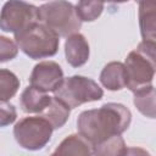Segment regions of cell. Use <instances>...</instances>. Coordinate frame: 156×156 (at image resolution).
<instances>
[{"label": "cell", "instance_id": "2", "mask_svg": "<svg viewBox=\"0 0 156 156\" xmlns=\"http://www.w3.org/2000/svg\"><path fill=\"white\" fill-rule=\"evenodd\" d=\"M156 44L139 43L138 48L130 51L123 63L127 72V88L130 91L152 85V79L156 69Z\"/></svg>", "mask_w": 156, "mask_h": 156}, {"label": "cell", "instance_id": "13", "mask_svg": "<svg viewBox=\"0 0 156 156\" xmlns=\"http://www.w3.org/2000/svg\"><path fill=\"white\" fill-rule=\"evenodd\" d=\"M51 102V96L33 87H27L20 98V104L26 113H41Z\"/></svg>", "mask_w": 156, "mask_h": 156}, {"label": "cell", "instance_id": "19", "mask_svg": "<svg viewBox=\"0 0 156 156\" xmlns=\"http://www.w3.org/2000/svg\"><path fill=\"white\" fill-rule=\"evenodd\" d=\"M18 54V46L15 40L0 35V62L13 60Z\"/></svg>", "mask_w": 156, "mask_h": 156}, {"label": "cell", "instance_id": "11", "mask_svg": "<svg viewBox=\"0 0 156 156\" xmlns=\"http://www.w3.org/2000/svg\"><path fill=\"white\" fill-rule=\"evenodd\" d=\"M50 156H93V149L79 134H71L66 136Z\"/></svg>", "mask_w": 156, "mask_h": 156}, {"label": "cell", "instance_id": "3", "mask_svg": "<svg viewBox=\"0 0 156 156\" xmlns=\"http://www.w3.org/2000/svg\"><path fill=\"white\" fill-rule=\"evenodd\" d=\"M60 37L40 22L30 24L24 30L15 34V43L28 57L33 60L54 56L60 45Z\"/></svg>", "mask_w": 156, "mask_h": 156}, {"label": "cell", "instance_id": "8", "mask_svg": "<svg viewBox=\"0 0 156 156\" xmlns=\"http://www.w3.org/2000/svg\"><path fill=\"white\" fill-rule=\"evenodd\" d=\"M63 80V71L55 61H41L33 67L29 77L30 87L44 93L55 91Z\"/></svg>", "mask_w": 156, "mask_h": 156}, {"label": "cell", "instance_id": "10", "mask_svg": "<svg viewBox=\"0 0 156 156\" xmlns=\"http://www.w3.org/2000/svg\"><path fill=\"white\" fill-rule=\"evenodd\" d=\"M139 26L143 41L156 44V5L154 2H139Z\"/></svg>", "mask_w": 156, "mask_h": 156}, {"label": "cell", "instance_id": "16", "mask_svg": "<svg viewBox=\"0 0 156 156\" xmlns=\"http://www.w3.org/2000/svg\"><path fill=\"white\" fill-rule=\"evenodd\" d=\"M126 150L127 145L121 135H112L93 145L94 156H123Z\"/></svg>", "mask_w": 156, "mask_h": 156}, {"label": "cell", "instance_id": "6", "mask_svg": "<svg viewBox=\"0 0 156 156\" xmlns=\"http://www.w3.org/2000/svg\"><path fill=\"white\" fill-rule=\"evenodd\" d=\"M52 130L51 124L41 116H29L15 124L13 136L23 149L37 151L50 141Z\"/></svg>", "mask_w": 156, "mask_h": 156}, {"label": "cell", "instance_id": "7", "mask_svg": "<svg viewBox=\"0 0 156 156\" xmlns=\"http://www.w3.org/2000/svg\"><path fill=\"white\" fill-rule=\"evenodd\" d=\"M38 22V7L24 1H7L0 11V29L17 34Z\"/></svg>", "mask_w": 156, "mask_h": 156}, {"label": "cell", "instance_id": "4", "mask_svg": "<svg viewBox=\"0 0 156 156\" xmlns=\"http://www.w3.org/2000/svg\"><path fill=\"white\" fill-rule=\"evenodd\" d=\"M38 22L46 26L58 37L78 33L82 22L76 13L74 5L68 1H49L38 7Z\"/></svg>", "mask_w": 156, "mask_h": 156}, {"label": "cell", "instance_id": "21", "mask_svg": "<svg viewBox=\"0 0 156 156\" xmlns=\"http://www.w3.org/2000/svg\"><path fill=\"white\" fill-rule=\"evenodd\" d=\"M123 156H151V155L145 149H141L138 146H132V147H127Z\"/></svg>", "mask_w": 156, "mask_h": 156}, {"label": "cell", "instance_id": "12", "mask_svg": "<svg viewBox=\"0 0 156 156\" xmlns=\"http://www.w3.org/2000/svg\"><path fill=\"white\" fill-rule=\"evenodd\" d=\"M101 84L112 91L121 90L127 85V72L122 62L112 61L105 65L100 73Z\"/></svg>", "mask_w": 156, "mask_h": 156}, {"label": "cell", "instance_id": "18", "mask_svg": "<svg viewBox=\"0 0 156 156\" xmlns=\"http://www.w3.org/2000/svg\"><path fill=\"white\" fill-rule=\"evenodd\" d=\"M76 13L80 22L95 21L104 10V2L101 1H79L76 6Z\"/></svg>", "mask_w": 156, "mask_h": 156}, {"label": "cell", "instance_id": "15", "mask_svg": "<svg viewBox=\"0 0 156 156\" xmlns=\"http://www.w3.org/2000/svg\"><path fill=\"white\" fill-rule=\"evenodd\" d=\"M155 88L154 85H149L146 88L139 89L134 91V105L138 111L149 118H155L156 116V107H155Z\"/></svg>", "mask_w": 156, "mask_h": 156}, {"label": "cell", "instance_id": "17", "mask_svg": "<svg viewBox=\"0 0 156 156\" xmlns=\"http://www.w3.org/2000/svg\"><path fill=\"white\" fill-rule=\"evenodd\" d=\"M20 88V79L10 69H0V101H7L13 98Z\"/></svg>", "mask_w": 156, "mask_h": 156}, {"label": "cell", "instance_id": "20", "mask_svg": "<svg viewBox=\"0 0 156 156\" xmlns=\"http://www.w3.org/2000/svg\"><path fill=\"white\" fill-rule=\"evenodd\" d=\"M16 118H17L16 107L7 101H0V127H6L13 123Z\"/></svg>", "mask_w": 156, "mask_h": 156}, {"label": "cell", "instance_id": "14", "mask_svg": "<svg viewBox=\"0 0 156 156\" xmlns=\"http://www.w3.org/2000/svg\"><path fill=\"white\" fill-rule=\"evenodd\" d=\"M71 108H68L63 102L57 100L56 98H51V102L49 106L40 113L43 118H45L52 127V129H58L65 126L69 117Z\"/></svg>", "mask_w": 156, "mask_h": 156}, {"label": "cell", "instance_id": "1", "mask_svg": "<svg viewBox=\"0 0 156 156\" xmlns=\"http://www.w3.org/2000/svg\"><path fill=\"white\" fill-rule=\"evenodd\" d=\"M132 113L123 104L107 102L99 108L83 111L77 119V129L90 145H95L112 135H121L128 129Z\"/></svg>", "mask_w": 156, "mask_h": 156}, {"label": "cell", "instance_id": "9", "mask_svg": "<svg viewBox=\"0 0 156 156\" xmlns=\"http://www.w3.org/2000/svg\"><path fill=\"white\" fill-rule=\"evenodd\" d=\"M89 54H90L89 44L83 34L76 33V34L69 35L66 39L65 55H66L67 62L72 67L77 68L87 63L89 58Z\"/></svg>", "mask_w": 156, "mask_h": 156}, {"label": "cell", "instance_id": "5", "mask_svg": "<svg viewBox=\"0 0 156 156\" xmlns=\"http://www.w3.org/2000/svg\"><path fill=\"white\" fill-rule=\"evenodd\" d=\"M57 100L68 108H76L85 102L99 101L104 96V90L99 84L84 76H72L63 78L60 87L54 91Z\"/></svg>", "mask_w": 156, "mask_h": 156}]
</instances>
